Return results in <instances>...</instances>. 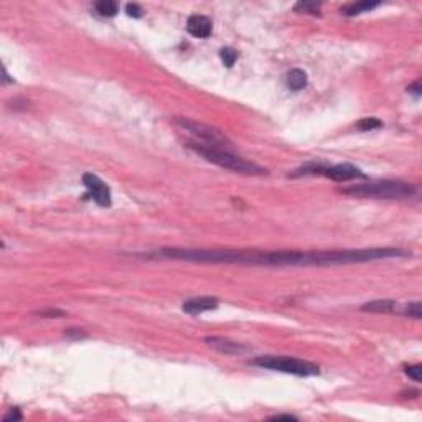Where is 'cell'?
<instances>
[{
	"mask_svg": "<svg viewBox=\"0 0 422 422\" xmlns=\"http://www.w3.org/2000/svg\"><path fill=\"white\" fill-rule=\"evenodd\" d=\"M64 335L68 336V338H71V340H83V338L88 336V333L83 332V330H79V328H68L64 332Z\"/></svg>",
	"mask_w": 422,
	"mask_h": 422,
	"instance_id": "21",
	"label": "cell"
},
{
	"mask_svg": "<svg viewBox=\"0 0 422 422\" xmlns=\"http://www.w3.org/2000/svg\"><path fill=\"white\" fill-rule=\"evenodd\" d=\"M420 371H422V366H420V365H409V366H404V373H406L411 379H414L415 382H420Z\"/></svg>",
	"mask_w": 422,
	"mask_h": 422,
	"instance_id": "19",
	"label": "cell"
},
{
	"mask_svg": "<svg viewBox=\"0 0 422 422\" xmlns=\"http://www.w3.org/2000/svg\"><path fill=\"white\" fill-rule=\"evenodd\" d=\"M270 420H297V417L290 414H277V415H272Z\"/></svg>",
	"mask_w": 422,
	"mask_h": 422,
	"instance_id": "26",
	"label": "cell"
},
{
	"mask_svg": "<svg viewBox=\"0 0 422 422\" xmlns=\"http://www.w3.org/2000/svg\"><path fill=\"white\" fill-rule=\"evenodd\" d=\"M398 308V303L389 299H381V300H371L366 302L361 307L363 312H371V313H393Z\"/></svg>",
	"mask_w": 422,
	"mask_h": 422,
	"instance_id": "12",
	"label": "cell"
},
{
	"mask_svg": "<svg viewBox=\"0 0 422 422\" xmlns=\"http://www.w3.org/2000/svg\"><path fill=\"white\" fill-rule=\"evenodd\" d=\"M409 92H412L414 96H420V92H422V88H420V81H415L414 84H411L407 88Z\"/></svg>",
	"mask_w": 422,
	"mask_h": 422,
	"instance_id": "25",
	"label": "cell"
},
{
	"mask_svg": "<svg viewBox=\"0 0 422 422\" xmlns=\"http://www.w3.org/2000/svg\"><path fill=\"white\" fill-rule=\"evenodd\" d=\"M187 30L195 38H208L213 30V23L204 15H190L187 20Z\"/></svg>",
	"mask_w": 422,
	"mask_h": 422,
	"instance_id": "10",
	"label": "cell"
},
{
	"mask_svg": "<svg viewBox=\"0 0 422 422\" xmlns=\"http://www.w3.org/2000/svg\"><path fill=\"white\" fill-rule=\"evenodd\" d=\"M94 9L97 10L99 15H102V17H114L119 12V4L112 2V0H101V2H97L94 5Z\"/></svg>",
	"mask_w": 422,
	"mask_h": 422,
	"instance_id": "14",
	"label": "cell"
},
{
	"mask_svg": "<svg viewBox=\"0 0 422 422\" xmlns=\"http://www.w3.org/2000/svg\"><path fill=\"white\" fill-rule=\"evenodd\" d=\"M2 78H4V79H2V83H4V84H9V83H13V79H12V78H10L9 75H7V71H5V68H2Z\"/></svg>",
	"mask_w": 422,
	"mask_h": 422,
	"instance_id": "27",
	"label": "cell"
},
{
	"mask_svg": "<svg viewBox=\"0 0 422 422\" xmlns=\"http://www.w3.org/2000/svg\"><path fill=\"white\" fill-rule=\"evenodd\" d=\"M345 195L356 198H378V200H409L419 195V187L401 180H376L351 185L341 190Z\"/></svg>",
	"mask_w": 422,
	"mask_h": 422,
	"instance_id": "2",
	"label": "cell"
},
{
	"mask_svg": "<svg viewBox=\"0 0 422 422\" xmlns=\"http://www.w3.org/2000/svg\"><path fill=\"white\" fill-rule=\"evenodd\" d=\"M294 10L299 13H310V15H319L320 13V5L313 2H299L294 5Z\"/></svg>",
	"mask_w": 422,
	"mask_h": 422,
	"instance_id": "17",
	"label": "cell"
},
{
	"mask_svg": "<svg viewBox=\"0 0 422 422\" xmlns=\"http://www.w3.org/2000/svg\"><path fill=\"white\" fill-rule=\"evenodd\" d=\"M356 127L363 132H369V130H374V129H379L382 127V122L379 121L378 117H365L361 119V121L356 124Z\"/></svg>",
	"mask_w": 422,
	"mask_h": 422,
	"instance_id": "16",
	"label": "cell"
},
{
	"mask_svg": "<svg viewBox=\"0 0 422 422\" xmlns=\"http://www.w3.org/2000/svg\"><path fill=\"white\" fill-rule=\"evenodd\" d=\"M308 83V76L303 69H290L286 75V86L290 91H302L307 88Z\"/></svg>",
	"mask_w": 422,
	"mask_h": 422,
	"instance_id": "11",
	"label": "cell"
},
{
	"mask_svg": "<svg viewBox=\"0 0 422 422\" xmlns=\"http://www.w3.org/2000/svg\"><path fill=\"white\" fill-rule=\"evenodd\" d=\"M157 256L165 259L193 262L246 264L270 267H313L368 262L388 257H407L411 253L399 248L333 249V251H259V249H201V248H162Z\"/></svg>",
	"mask_w": 422,
	"mask_h": 422,
	"instance_id": "1",
	"label": "cell"
},
{
	"mask_svg": "<svg viewBox=\"0 0 422 422\" xmlns=\"http://www.w3.org/2000/svg\"><path fill=\"white\" fill-rule=\"evenodd\" d=\"M220 58L226 68H231V66H234L237 59V51L234 48H231V46H224V48L220 50Z\"/></svg>",
	"mask_w": 422,
	"mask_h": 422,
	"instance_id": "15",
	"label": "cell"
},
{
	"mask_svg": "<svg viewBox=\"0 0 422 422\" xmlns=\"http://www.w3.org/2000/svg\"><path fill=\"white\" fill-rule=\"evenodd\" d=\"M125 12H127V15L134 17V18H140L142 17V7L137 5V4H127L125 5Z\"/></svg>",
	"mask_w": 422,
	"mask_h": 422,
	"instance_id": "23",
	"label": "cell"
},
{
	"mask_svg": "<svg viewBox=\"0 0 422 422\" xmlns=\"http://www.w3.org/2000/svg\"><path fill=\"white\" fill-rule=\"evenodd\" d=\"M404 313H406L407 316H411V319L419 320V319H420V302H411V303H407Z\"/></svg>",
	"mask_w": 422,
	"mask_h": 422,
	"instance_id": "18",
	"label": "cell"
},
{
	"mask_svg": "<svg viewBox=\"0 0 422 422\" xmlns=\"http://www.w3.org/2000/svg\"><path fill=\"white\" fill-rule=\"evenodd\" d=\"M81 180H83V185L86 187V190L89 191L91 198L99 204V206H102V208L111 206V190L101 178L94 173H84Z\"/></svg>",
	"mask_w": 422,
	"mask_h": 422,
	"instance_id": "7",
	"label": "cell"
},
{
	"mask_svg": "<svg viewBox=\"0 0 422 422\" xmlns=\"http://www.w3.org/2000/svg\"><path fill=\"white\" fill-rule=\"evenodd\" d=\"M22 412H20V409L18 407H15V409H10L9 412H7L5 415H4V422H15V420H22Z\"/></svg>",
	"mask_w": 422,
	"mask_h": 422,
	"instance_id": "22",
	"label": "cell"
},
{
	"mask_svg": "<svg viewBox=\"0 0 422 422\" xmlns=\"http://www.w3.org/2000/svg\"><path fill=\"white\" fill-rule=\"evenodd\" d=\"M12 109L13 111H25V109H28V101H25V99H13Z\"/></svg>",
	"mask_w": 422,
	"mask_h": 422,
	"instance_id": "24",
	"label": "cell"
},
{
	"mask_svg": "<svg viewBox=\"0 0 422 422\" xmlns=\"http://www.w3.org/2000/svg\"><path fill=\"white\" fill-rule=\"evenodd\" d=\"M300 175H323L327 178H332L333 182H348V180H355V178H366V175L360 168H356L355 165H349V163H338V165H332V167H327L323 163L310 162L307 165H303L302 168L295 170L294 173H290V177H300Z\"/></svg>",
	"mask_w": 422,
	"mask_h": 422,
	"instance_id": "6",
	"label": "cell"
},
{
	"mask_svg": "<svg viewBox=\"0 0 422 422\" xmlns=\"http://www.w3.org/2000/svg\"><path fill=\"white\" fill-rule=\"evenodd\" d=\"M37 315L46 316V319H61V316H66V312L64 310H58V308H46V310H40V312H37Z\"/></svg>",
	"mask_w": 422,
	"mask_h": 422,
	"instance_id": "20",
	"label": "cell"
},
{
	"mask_svg": "<svg viewBox=\"0 0 422 422\" xmlns=\"http://www.w3.org/2000/svg\"><path fill=\"white\" fill-rule=\"evenodd\" d=\"M204 343H206L209 348H213L218 353H223V355H241V353L248 351V348L244 345L229 340L226 336H206V338H204Z\"/></svg>",
	"mask_w": 422,
	"mask_h": 422,
	"instance_id": "8",
	"label": "cell"
},
{
	"mask_svg": "<svg viewBox=\"0 0 422 422\" xmlns=\"http://www.w3.org/2000/svg\"><path fill=\"white\" fill-rule=\"evenodd\" d=\"M173 122L182 130H187L188 134L193 135V140L198 144L209 145V147H216V149L231 150V145L233 144H231L220 130L211 127L208 124L191 121V119H187V117H175Z\"/></svg>",
	"mask_w": 422,
	"mask_h": 422,
	"instance_id": "5",
	"label": "cell"
},
{
	"mask_svg": "<svg viewBox=\"0 0 422 422\" xmlns=\"http://www.w3.org/2000/svg\"><path fill=\"white\" fill-rule=\"evenodd\" d=\"M254 366H259L264 369H270V371H280L287 374H295V376H316L320 374L319 365H315L312 361L292 358V356H257L253 361Z\"/></svg>",
	"mask_w": 422,
	"mask_h": 422,
	"instance_id": "4",
	"label": "cell"
},
{
	"mask_svg": "<svg viewBox=\"0 0 422 422\" xmlns=\"http://www.w3.org/2000/svg\"><path fill=\"white\" fill-rule=\"evenodd\" d=\"M218 303H220V300L216 297H193V299L183 302L182 310L188 315H200L203 312L216 308Z\"/></svg>",
	"mask_w": 422,
	"mask_h": 422,
	"instance_id": "9",
	"label": "cell"
},
{
	"mask_svg": "<svg viewBox=\"0 0 422 422\" xmlns=\"http://www.w3.org/2000/svg\"><path fill=\"white\" fill-rule=\"evenodd\" d=\"M379 2H353V4H346L341 7V13L346 17H355V15H360L363 12H368L374 9V7H378Z\"/></svg>",
	"mask_w": 422,
	"mask_h": 422,
	"instance_id": "13",
	"label": "cell"
},
{
	"mask_svg": "<svg viewBox=\"0 0 422 422\" xmlns=\"http://www.w3.org/2000/svg\"><path fill=\"white\" fill-rule=\"evenodd\" d=\"M187 147L196 152L198 155H201L204 160L215 163L221 168L234 171V173H241V175H266L267 173V170L261 167V165L244 160L242 157L233 154L231 150L209 147V145L198 144L195 140H187Z\"/></svg>",
	"mask_w": 422,
	"mask_h": 422,
	"instance_id": "3",
	"label": "cell"
}]
</instances>
